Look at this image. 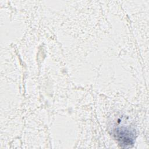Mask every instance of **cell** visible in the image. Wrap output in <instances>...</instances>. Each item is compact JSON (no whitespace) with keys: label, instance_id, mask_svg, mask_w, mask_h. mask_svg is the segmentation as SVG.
Masks as SVG:
<instances>
[{"label":"cell","instance_id":"obj_1","mask_svg":"<svg viewBox=\"0 0 149 149\" xmlns=\"http://www.w3.org/2000/svg\"><path fill=\"white\" fill-rule=\"evenodd\" d=\"M115 136L120 144L125 146L132 144L134 140V133L125 127H119L115 130Z\"/></svg>","mask_w":149,"mask_h":149}]
</instances>
